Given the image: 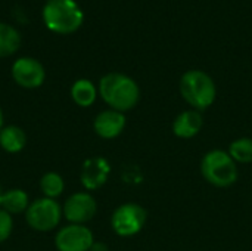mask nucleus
<instances>
[{
    "label": "nucleus",
    "instance_id": "obj_4",
    "mask_svg": "<svg viewBox=\"0 0 252 251\" xmlns=\"http://www.w3.org/2000/svg\"><path fill=\"white\" fill-rule=\"evenodd\" d=\"M201 173L208 183L217 188H227L238 180L236 163L229 152L223 149H213L204 155Z\"/></svg>",
    "mask_w": 252,
    "mask_h": 251
},
{
    "label": "nucleus",
    "instance_id": "obj_18",
    "mask_svg": "<svg viewBox=\"0 0 252 251\" xmlns=\"http://www.w3.org/2000/svg\"><path fill=\"white\" fill-rule=\"evenodd\" d=\"M40 188H41V192L44 194L46 198L55 200L56 197H59L63 192L65 183H63V179L58 173L49 172L41 178Z\"/></svg>",
    "mask_w": 252,
    "mask_h": 251
},
{
    "label": "nucleus",
    "instance_id": "obj_19",
    "mask_svg": "<svg viewBox=\"0 0 252 251\" xmlns=\"http://www.w3.org/2000/svg\"><path fill=\"white\" fill-rule=\"evenodd\" d=\"M12 228H13L12 216L7 212H4L3 209H0V243L6 241L9 238Z\"/></svg>",
    "mask_w": 252,
    "mask_h": 251
},
{
    "label": "nucleus",
    "instance_id": "obj_3",
    "mask_svg": "<svg viewBox=\"0 0 252 251\" xmlns=\"http://www.w3.org/2000/svg\"><path fill=\"white\" fill-rule=\"evenodd\" d=\"M84 15L74 0H47L43 7L46 27L59 34H71L83 24Z\"/></svg>",
    "mask_w": 252,
    "mask_h": 251
},
{
    "label": "nucleus",
    "instance_id": "obj_6",
    "mask_svg": "<svg viewBox=\"0 0 252 251\" xmlns=\"http://www.w3.org/2000/svg\"><path fill=\"white\" fill-rule=\"evenodd\" d=\"M146 217L148 213L142 206L136 203H127L114 212L111 217V226L120 237H133L142 231L146 223Z\"/></svg>",
    "mask_w": 252,
    "mask_h": 251
},
{
    "label": "nucleus",
    "instance_id": "obj_5",
    "mask_svg": "<svg viewBox=\"0 0 252 251\" xmlns=\"http://www.w3.org/2000/svg\"><path fill=\"white\" fill-rule=\"evenodd\" d=\"M62 209L61 206L52 200V198H38L34 203H31L25 212L27 223L40 232H49L55 229L62 217Z\"/></svg>",
    "mask_w": 252,
    "mask_h": 251
},
{
    "label": "nucleus",
    "instance_id": "obj_21",
    "mask_svg": "<svg viewBox=\"0 0 252 251\" xmlns=\"http://www.w3.org/2000/svg\"><path fill=\"white\" fill-rule=\"evenodd\" d=\"M3 129V112H1V108H0V130Z\"/></svg>",
    "mask_w": 252,
    "mask_h": 251
},
{
    "label": "nucleus",
    "instance_id": "obj_22",
    "mask_svg": "<svg viewBox=\"0 0 252 251\" xmlns=\"http://www.w3.org/2000/svg\"><path fill=\"white\" fill-rule=\"evenodd\" d=\"M1 197H3V192H1V186H0V204H1Z\"/></svg>",
    "mask_w": 252,
    "mask_h": 251
},
{
    "label": "nucleus",
    "instance_id": "obj_15",
    "mask_svg": "<svg viewBox=\"0 0 252 251\" xmlns=\"http://www.w3.org/2000/svg\"><path fill=\"white\" fill-rule=\"evenodd\" d=\"M96 95H97V92H96L94 84L86 78L77 80L71 87V96H72L74 102L83 108L90 107L96 101Z\"/></svg>",
    "mask_w": 252,
    "mask_h": 251
},
{
    "label": "nucleus",
    "instance_id": "obj_17",
    "mask_svg": "<svg viewBox=\"0 0 252 251\" xmlns=\"http://www.w3.org/2000/svg\"><path fill=\"white\" fill-rule=\"evenodd\" d=\"M229 155L235 160V163H252V139L241 138L233 141L229 146Z\"/></svg>",
    "mask_w": 252,
    "mask_h": 251
},
{
    "label": "nucleus",
    "instance_id": "obj_16",
    "mask_svg": "<svg viewBox=\"0 0 252 251\" xmlns=\"http://www.w3.org/2000/svg\"><path fill=\"white\" fill-rule=\"evenodd\" d=\"M21 46V36L19 33L7 25L0 22V58H6L13 55Z\"/></svg>",
    "mask_w": 252,
    "mask_h": 251
},
{
    "label": "nucleus",
    "instance_id": "obj_11",
    "mask_svg": "<svg viewBox=\"0 0 252 251\" xmlns=\"http://www.w3.org/2000/svg\"><path fill=\"white\" fill-rule=\"evenodd\" d=\"M94 132L103 139H114L126 127V115L115 109H106L97 114L93 123Z\"/></svg>",
    "mask_w": 252,
    "mask_h": 251
},
{
    "label": "nucleus",
    "instance_id": "obj_14",
    "mask_svg": "<svg viewBox=\"0 0 252 251\" xmlns=\"http://www.w3.org/2000/svg\"><path fill=\"white\" fill-rule=\"evenodd\" d=\"M28 206V195L22 189H9L3 192L0 207L9 215H19L22 212H27Z\"/></svg>",
    "mask_w": 252,
    "mask_h": 251
},
{
    "label": "nucleus",
    "instance_id": "obj_10",
    "mask_svg": "<svg viewBox=\"0 0 252 251\" xmlns=\"http://www.w3.org/2000/svg\"><path fill=\"white\" fill-rule=\"evenodd\" d=\"M111 173L109 163L102 157H93L84 161L81 167V183L87 191H94L103 186Z\"/></svg>",
    "mask_w": 252,
    "mask_h": 251
},
{
    "label": "nucleus",
    "instance_id": "obj_20",
    "mask_svg": "<svg viewBox=\"0 0 252 251\" xmlns=\"http://www.w3.org/2000/svg\"><path fill=\"white\" fill-rule=\"evenodd\" d=\"M90 251H109L108 250V246L103 244V243H93Z\"/></svg>",
    "mask_w": 252,
    "mask_h": 251
},
{
    "label": "nucleus",
    "instance_id": "obj_8",
    "mask_svg": "<svg viewBox=\"0 0 252 251\" xmlns=\"http://www.w3.org/2000/svg\"><path fill=\"white\" fill-rule=\"evenodd\" d=\"M96 210V201L89 192H77L65 201L62 213L68 222L74 225H83L94 217Z\"/></svg>",
    "mask_w": 252,
    "mask_h": 251
},
{
    "label": "nucleus",
    "instance_id": "obj_13",
    "mask_svg": "<svg viewBox=\"0 0 252 251\" xmlns=\"http://www.w3.org/2000/svg\"><path fill=\"white\" fill-rule=\"evenodd\" d=\"M27 143L24 130L18 126H7L0 130V146L10 154L19 152Z\"/></svg>",
    "mask_w": 252,
    "mask_h": 251
},
{
    "label": "nucleus",
    "instance_id": "obj_12",
    "mask_svg": "<svg viewBox=\"0 0 252 251\" xmlns=\"http://www.w3.org/2000/svg\"><path fill=\"white\" fill-rule=\"evenodd\" d=\"M202 126V114L196 109H188L176 117V120L173 121V132L177 138L190 139L201 132Z\"/></svg>",
    "mask_w": 252,
    "mask_h": 251
},
{
    "label": "nucleus",
    "instance_id": "obj_7",
    "mask_svg": "<svg viewBox=\"0 0 252 251\" xmlns=\"http://www.w3.org/2000/svg\"><path fill=\"white\" fill-rule=\"evenodd\" d=\"M93 234L84 225H68L59 229L55 237V246L59 251H90Z\"/></svg>",
    "mask_w": 252,
    "mask_h": 251
},
{
    "label": "nucleus",
    "instance_id": "obj_1",
    "mask_svg": "<svg viewBox=\"0 0 252 251\" xmlns=\"http://www.w3.org/2000/svg\"><path fill=\"white\" fill-rule=\"evenodd\" d=\"M99 93L115 111L124 112L134 108L140 98L139 86L133 78L121 72H109L100 78Z\"/></svg>",
    "mask_w": 252,
    "mask_h": 251
},
{
    "label": "nucleus",
    "instance_id": "obj_2",
    "mask_svg": "<svg viewBox=\"0 0 252 251\" xmlns=\"http://www.w3.org/2000/svg\"><path fill=\"white\" fill-rule=\"evenodd\" d=\"M180 93L183 99L196 111L210 108L217 96L214 80L204 71L190 70L180 80Z\"/></svg>",
    "mask_w": 252,
    "mask_h": 251
},
{
    "label": "nucleus",
    "instance_id": "obj_9",
    "mask_svg": "<svg viewBox=\"0 0 252 251\" xmlns=\"http://www.w3.org/2000/svg\"><path fill=\"white\" fill-rule=\"evenodd\" d=\"M13 80L25 89L40 87L44 81L46 72L43 65L32 58H19L12 67Z\"/></svg>",
    "mask_w": 252,
    "mask_h": 251
}]
</instances>
